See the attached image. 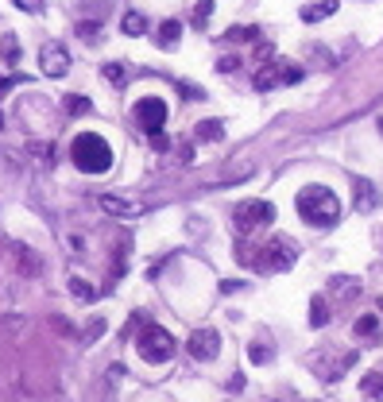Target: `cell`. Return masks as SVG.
I'll return each mask as SVG.
<instances>
[{"label":"cell","mask_w":383,"mask_h":402,"mask_svg":"<svg viewBox=\"0 0 383 402\" xmlns=\"http://www.w3.org/2000/svg\"><path fill=\"white\" fill-rule=\"evenodd\" d=\"M182 39V23L178 20H163L159 23V47H178Z\"/></svg>","instance_id":"15"},{"label":"cell","mask_w":383,"mask_h":402,"mask_svg":"<svg viewBox=\"0 0 383 402\" xmlns=\"http://www.w3.org/2000/svg\"><path fill=\"white\" fill-rule=\"evenodd\" d=\"M225 39H228V43H240V39H244V43H255V39H259V28H255V23H252V28H228Z\"/></svg>","instance_id":"19"},{"label":"cell","mask_w":383,"mask_h":402,"mask_svg":"<svg viewBox=\"0 0 383 402\" xmlns=\"http://www.w3.org/2000/svg\"><path fill=\"white\" fill-rule=\"evenodd\" d=\"M132 117H136V124L144 128L148 136H155V132H163V124H167V101L163 97H144V101H136Z\"/></svg>","instance_id":"5"},{"label":"cell","mask_w":383,"mask_h":402,"mask_svg":"<svg viewBox=\"0 0 383 402\" xmlns=\"http://www.w3.org/2000/svg\"><path fill=\"white\" fill-rule=\"evenodd\" d=\"M178 93H182V97H202V89H197V86H186V81H178Z\"/></svg>","instance_id":"30"},{"label":"cell","mask_w":383,"mask_h":402,"mask_svg":"<svg viewBox=\"0 0 383 402\" xmlns=\"http://www.w3.org/2000/svg\"><path fill=\"white\" fill-rule=\"evenodd\" d=\"M209 16H213V0H197V8H194V28H206Z\"/></svg>","instance_id":"22"},{"label":"cell","mask_w":383,"mask_h":402,"mask_svg":"<svg viewBox=\"0 0 383 402\" xmlns=\"http://www.w3.org/2000/svg\"><path fill=\"white\" fill-rule=\"evenodd\" d=\"M302 78H306L302 66H295V62H286V66H283V86H298Z\"/></svg>","instance_id":"25"},{"label":"cell","mask_w":383,"mask_h":402,"mask_svg":"<svg viewBox=\"0 0 383 402\" xmlns=\"http://www.w3.org/2000/svg\"><path fill=\"white\" fill-rule=\"evenodd\" d=\"M217 70H225V74H233V70H240V59H236V54H225V59L217 62Z\"/></svg>","instance_id":"29"},{"label":"cell","mask_w":383,"mask_h":402,"mask_svg":"<svg viewBox=\"0 0 383 402\" xmlns=\"http://www.w3.org/2000/svg\"><path fill=\"white\" fill-rule=\"evenodd\" d=\"M248 356H252V363H267V360H271V348H267V344H252Z\"/></svg>","instance_id":"27"},{"label":"cell","mask_w":383,"mask_h":402,"mask_svg":"<svg viewBox=\"0 0 383 402\" xmlns=\"http://www.w3.org/2000/svg\"><path fill=\"white\" fill-rule=\"evenodd\" d=\"M186 348H190V356H194L197 363H209V360H217V356H221V333H217L213 325H202V329H194V333H190Z\"/></svg>","instance_id":"6"},{"label":"cell","mask_w":383,"mask_h":402,"mask_svg":"<svg viewBox=\"0 0 383 402\" xmlns=\"http://www.w3.org/2000/svg\"><path fill=\"white\" fill-rule=\"evenodd\" d=\"M39 66H43V74H47V78H66V74H70V54H66V47H59V43H47V47H43V54H39Z\"/></svg>","instance_id":"8"},{"label":"cell","mask_w":383,"mask_h":402,"mask_svg":"<svg viewBox=\"0 0 383 402\" xmlns=\"http://www.w3.org/2000/svg\"><path fill=\"white\" fill-rule=\"evenodd\" d=\"M194 136L197 139H221L225 136V124H221V120H202V124L194 128Z\"/></svg>","instance_id":"18"},{"label":"cell","mask_w":383,"mask_h":402,"mask_svg":"<svg viewBox=\"0 0 383 402\" xmlns=\"http://www.w3.org/2000/svg\"><path fill=\"white\" fill-rule=\"evenodd\" d=\"M380 132H383V120H380Z\"/></svg>","instance_id":"32"},{"label":"cell","mask_w":383,"mask_h":402,"mask_svg":"<svg viewBox=\"0 0 383 402\" xmlns=\"http://www.w3.org/2000/svg\"><path fill=\"white\" fill-rule=\"evenodd\" d=\"M325 321H329V302H325L322 294H314V302H310V325H314V329H322Z\"/></svg>","instance_id":"17"},{"label":"cell","mask_w":383,"mask_h":402,"mask_svg":"<svg viewBox=\"0 0 383 402\" xmlns=\"http://www.w3.org/2000/svg\"><path fill=\"white\" fill-rule=\"evenodd\" d=\"M353 333L360 336V341H383V325H380L375 314H364V317H356Z\"/></svg>","instance_id":"12"},{"label":"cell","mask_w":383,"mask_h":402,"mask_svg":"<svg viewBox=\"0 0 383 402\" xmlns=\"http://www.w3.org/2000/svg\"><path fill=\"white\" fill-rule=\"evenodd\" d=\"M353 201H356V209H360V213H372V209L380 205V190H375L368 178L353 174Z\"/></svg>","instance_id":"9"},{"label":"cell","mask_w":383,"mask_h":402,"mask_svg":"<svg viewBox=\"0 0 383 402\" xmlns=\"http://www.w3.org/2000/svg\"><path fill=\"white\" fill-rule=\"evenodd\" d=\"M175 336L167 333V329H159V325H148L144 333H139V341H136V352H139V360H148V363H167L170 356H175Z\"/></svg>","instance_id":"4"},{"label":"cell","mask_w":383,"mask_h":402,"mask_svg":"<svg viewBox=\"0 0 383 402\" xmlns=\"http://www.w3.org/2000/svg\"><path fill=\"white\" fill-rule=\"evenodd\" d=\"M148 143H151L155 151H170V136H167V132H155V136H151Z\"/></svg>","instance_id":"28"},{"label":"cell","mask_w":383,"mask_h":402,"mask_svg":"<svg viewBox=\"0 0 383 402\" xmlns=\"http://www.w3.org/2000/svg\"><path fill=\"white\" fill-rule=\"evenodd\" d=\"M78 35L81 39H101V20H78Z\"/></svg>","instance_id":"23"},{"label":"cell","mask_w":383,"mask_h":402,"mask_svg":"<svg viewBox=\"0 0 383 402\" xmlns=\"http://www.w3.org/2000/svg\"><path fill=\"white\" fill-rule=\"evenodd\" d=\"M0 54H4V62H8V66H16V62H20V47H16V35H4V39H0Z\"/></svg>","instance_id":"20"},{"label":"cell","mask_w":383,"mask_h":402,"mask_svg":"<svg viewBox=\"0 0 383 402\" xmlns=\"http://www.w3.org/2000/svg\"><path fill=\"white\" fill-rule=\"evenodd\" d=\"M298 259V244L295 240H286V236H275V240H267L259 252H255V267L264 271V275H275V271H291Z\"/></svg>","instance_id":"3"},{"label":"cell","mask_w":383,"mask_h":402,"mask_svg":"<svg viewBox=\"0 0 383 402\" xmlns=\"http://www.w3.org/2000/svg\"><path fill=\"white\" fill-rule=\"evenodd\" d=\"M16 4H20L23 12H39L43 8V0H16Z\"/></svg>","instance_id":"31"},{"label":"cell","mask_w":383,"mask_h":402,"mask_svg":"<svg viewBox=\"0 0 383 402\" xmlns=\"http://www.w3.org/2000/svg\"><path fill=\"white\" fill-rule=\"evenodd\" d=\"M70 163H74L81 174H108V167H112V148H108V139L97 136V132H81V136H74V143H70Z\"/></svg>","instance_id":"2"},{"label":"cell","mask_w":383,"mask_h":402,"mask_svg":"<svg viewBox=\"0 0 383 402\" xmlns=\"http://www.w3.org/2000/svg\"><path fill=\"white\" fill-rule=\"evenodd\" d=\"M120 31H124V35H132V39H136V35H144V31H148V20H144L139 12H128L124 20H120Z\"/></svg>","instance_id":"16"},{"label":"cell","mask_w":383,"mask_h":402,"mask_svg":"<svg viewBox=\"0 0 383 402\" xmlns=\"http://www.w3.org/2000/svg\"><path fill=\"white\" fill-rule=\"evenodd\" d=\"M360 391H364V399H375V402H383V372H368L360 379Z\"/></svg>","instance_id":"14"},{"label":"cell","mask_w":383,"mask_h":402,"mask_svg":"<svg viewBox=\"0 0 383 402\" xmlns=\"http://www.w3.org/2000/svg\"><path fill=\"white\" fill-rule=\"evenodd\" d=\"M271 221H275V205H271V201H259V197H255V201H244V205L236 209V225H240V232H248V228H267L271 225Z\"/></svg>","instance_id":"7"},{"label":"cell","mask_w":383,"mask_h":402,"mask_svg":"<svg viewBox=\"0 0 383 402\" xmlns=\"http://www.w3.org/2000/svg\"><path fill=\"white\" fill-rule=\"evenodd\" d=\"M66 112H70V117H86V112H89V101L74 93V97H66Z\"/></svg>","instance_id":"24"},{"label":"cell","mask_w":383,"mask_h":402,"mask_svg":"<svg viewBox=\"0 0 383 402\" xmlns=\"http://www.w3.org/2000/svg\"><path fill=\"white\" fill-rule=\"evenodd\" d=\"M70 290H74V294H78L81 302H93V294H97V290H93V286H89L86 279H78V275L70 279Z\"/></svg>","instance_id":"21"},{"label":"cell","mask_w":383,"mask_h":402,"mask_svg":"<svg viewBox=\"0 0 383 402\" xmlns=\"http://www.w3.org/2000/svg\"><path fill=\"white\" fill-rule=\"evenodd\" d=\"M97 205L105 209L108 217H139V213H144V205H136V201H124V197H117V194H101Z\"/></svg>","instance_id":"11"},{"label":"cell","mask_w":383,"mask_h":402,"mask_svg":"<svg viewBox=\"0 0 383 402\" xmlns=\"http://www.w3.org/2000/svg\"><path fill=\"white\" fill-rule=\"evenodd\" d=\"M283 66H286L283 59H279V62H267V66H259V70L252 74V86L259 89V93H267V89L283 86Z\"/></svg>","instance_id":"10"},{"label":"cell","mask_w":383,"mask_h":402,"mask_svg":"<svg viewBox=\"0 0 383 402\" xmlns=\"http://www.w3.org/2000/svg\"><path fill=\"white\" fill-rule=\"evenodd\" d=\"M101 74H105V78L112 81V86H124V66H120V62H108V66L101 70Z\"/></svg>","instance_id":"26"},{"label":"cell","mask_w":383,"mask_h":402,"mask_svg":"<svg viewBox=\"0 0 383 402\" xmlns=\"http://www.w3.org/2000/svg\"><path fill=\"white\" fill-rule=\"evenodd\" d=\"M295 209L306 225H314V228H333L337 221H341V201H337V194L329 186H322V182L306 186L302 194L295 197Z\"/></svg>","instance_id":"1"},{"label":"cell","mask_w":383,"mask_h":402,"mask_svg":"<svg viewBox=\"0 0 383 402\" xmlns=\"http://www.w3.org/2000/svg\"><path fill=\"white\" fill-rule=\"evenodd\" d=\"M333 12H337V0H317V4H306L302 8V20L317 23V20H325V16H333Z\"/></svg>","instance_id":"13"}]
</instances>
